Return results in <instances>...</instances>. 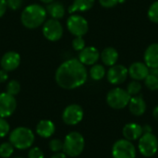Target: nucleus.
Instances as JSON below:
<instances>
[{"label":"nucleus","instance_id":"nucleus-12","mask_svg":"<svg viewBox=\"0 0 158 158\" xmlns=\"http://www.w3.org/2000/svg\"><path fill=\"white\" fill-rule=\"evenodd\" d=\"M17 101L15 96L6 93L0 94V118H6L10 117L16 110Z\"/></svg>","mask_w":158,"mask_h":158},{"label":"nucleus","instance_id":"nucleus-15","mask_svg":"<svg viewBox=\"0 0 158 158\" xmlns=\"http://www.w3.org/2000/svg\"><path fill=\"white\" fill-rule=\"evenodd\" d=\"M130 77L134 81H144V79L150 74L149 68L143 62H134L128 69Z\"/></svg>","mask_w":158,"mask_h":158},{"label":"nucleus","instance_id":"nucleus-28","mask_svg":"<svg viewBox=\"0 0 158 158\" xmlns=\"http://www.w3.org/2000/svg\"><path fill=\"white\" fill-rule=\"evenodd\" d=\"M20 92V84L18 81L12 80L6 84V93L10 95H17Z\"/></svg>","mask_w":158,"mask_h":158},{"label":"nucleus","instance_id":"nucleus-1","mask_svg":"<svg viewBox=\"0 0 158 158\" xmlns=\"http://www.w3.org/2000/svg\"><path fill=\"white\" fill-rule=\"evenodd\" d=\"M88 78L85 66L76 58L63 62L56 69L55 79L59 87L66 90H73L82 86Z\"/></svg>","mask_w":158,"mask_h":158},{"label":"nucleus","instance_id":"nucleus-9","mask_svg":"<svg viewBox=\"0 0 158 158\" xmlns=\"http://www.w3.org/2000/svg\"><path fill=\"white\" fill-rule=\"evenodd\" d=\"M63 27L58 19H50L44 23L43 34L44 36L51 42H56L61 39L63 35Z\"/></svg>","mask_w":158,"mask_h":158},{"label":"nucleus","instance_id":"nucleus-34","mask_svg":"<svg viewBox=\"0 0 158 158\" xmlns=\"http://www.w3.org/2000/svg\"><path fill=\"white\" fill-rule=\"evenodd\" d=\"M6 6L11 10H18L21 7L23 0H6Z\"/></svg>","mask_w":158,"mask_h":158},{"label":"nucleus","instance_id":"nucleus-37","mask_svg":"<svg viewBox=\"0 0 158 158\" xmlns=\"http://www.w3.org/2000/svg\"><path fill=\"white\" fill-rule=\"evenodd\" d=\"M51 158H67V156H66V155L64 153L58 152V153H55V155L52 156Z\"/></svg>","mask_w":158,"mask_h":158},{"label":"nucleus","instance_id":"nucleus-26","mask_svg":"<svg viewBox=\"0 0 158 158\" xmlns=\"http://www.w3.org/2000/svg\"><path fill=\"white\" fill-rule=\"evenodd\" d=\"M129 94L131 96H135V95H138L140 94V92L142 91V84L140 83V81H131L128 86H127V90H126Z\"/></svg>","mask_w":158,"mask_h":158},{"label":"nucleus","instance_id":"nucleus-30","mask_svg":"<svg viewBox=\"0 0 158 158\" xmlns=\"http://www.w3.org/2000/svg\"><path fill=\"white\" fill-rule=\"evenodd\" d=\"M49 149L54 153L63 151V142L59 139H53L49 143Z\"/></svg>","mask_w":158,"mask_h":158},{"label":"nucleus","instance_id":"nucleus-6","mask_svg":"<svg viewBox=\"0 0 158 158\" xmlns=\"http://www.w3.org/2000/svg\"><path fill=\"white\" fill-rule=\"evenodd\" d=\"M138 149L141 155L145 157L154 156L158 151V140L156 136L152 132L143 133L139 139Z\"/></svg>","mask_w":158,"mask_h":158},{"label":"nucleus","instance_id":"nucleus-7","mask_svg":"<svg viewBox=\"0 0 158 158\" xmlns=\"http://www.w3.org/2000/svg\"><path fill=\"white\" fill-rule=\"evenodd\" d=\"M112 156L113 158H135L136 148L131 141L120 139L113 144Z\"/></svg>","mask_w":158,"mask_h":158},{"label":"nucleus","instance_id":"nucleus-3","mask_svg":"<svg viewBox=\"0 0 158 158\" xmlns=\"http://www.w3.org/2000/svg\"><path fill=\"white\" fill-rule=\"evenodd\" d=\"M34 133L26 127H18L9 134V143L19 150L29 149L34 143Z\"/></svg>","mask_w":158,"mask_h":158},{"label":"nucleus","instance_id":"nucleus-38","mask_svg":"<svg viewBox=\"0 0 158 158\" xmlns=\"http://www.w3.org/2000/svg\"><path fill=\"white\" fill-rule=\"evenodd\" d=\"M153 117L156 121H158V106H156L153 110Z\"/></svg>","mask_w":158,"mask_h":158},{"label":"nucleus","instance_id":"nucleus-41","mask_svg":"<svg viewBox=\"0 0 158 158\" xmlns=\"http://www.w3.org/2000/svg\"><path fill=\"white\" fill-rule=\"evenodd\" d=\"M17 158H22V157H17Z\"/></svg>","mask_w":158,"mask_h":158},{"label":"nucleus","instance_id":"nucleus-19","mask_svg":"<svg viewBox=\"0 0 158 158\" xmlns=\"http://www.w3.org/2000/svg\"><path fill=\"white\" fill-rule=\"evenodd\" d=\"M56 131V126L52 120H40L36 126V133L42 138H50Z\"/></svg>","mask_w":158,"mask_h":158},{"label":"nucleus","instance_id":"nucleus-39","mask_svg":"<svg viewBox=\"0 0 158 158\" xmlns=\"http://www.w3.org/2000/svg\"><path fill=\"white\" fill-rule=\"evenodd\" d=\"M143 133H147V132H152V127L149 126V125H145L143 127Z\"/></svg>","mask_w":158,"mask_h":158},{"label":"nucleus","instance_id":"nucleus-35","mask_svg":"<svg viewBox=\"0 0 158 158\" xmlns=\"http://www.w3.org/2000/svg\"><path fill=\"white\" fill-rule=\"evenodd\" d=\"M6 8H7L6 1V0H0V18H2L5 15Z\"/></svg>","mask_w":158,"mask_h":158},{"label":"nucleus","instance_id":"nucleus-29","mask_svg":"<svg viewBox=\"0 0 158 158\" xmlns=\"http://www.w3.org/2000/svg\"><path fill=\"white\" fill-rule=\"evenodd\" d=\"M72 47L75 51L81 52L85 47V40L82 36H76L72 40Z\"/></svg>","mask_w":158,"mask_h":158},{"label":"nucleus","instance_id":"nucleus-2","mask_svg":"<svg viewBox=\"0 0 158 158\" xmlns=\"http://www.w3.org/2000/svg\"><path fill=\"white\" fill-rule=\"evenodd\" d=\"M45 8L38 4H31L27 6L21 12L20 21L22 25L30 30L36 29L44 23L46 19Z\"/></svg>","mask_w":158,"mask_h":158},{"label":"nucleus","instance_id":"nucleus-20","mask_svg":"<svg viewBox=\"0 0 158 158\" xmlns=\"http://www.w3.org/2000/svg\"><path fill=\"white\" fill-rule=\"evenodd\" d=\"M100 58L104 65L112 67L116 65L118 59V52L114 47H106L100 54Z\"/></svg>","mask_w":158,"mask_h":158},{"label":"nucleus","instance_id":"nucleus-31","mask_svg":"<svg viewBox=\"0 0 158 158\" xmlns=\"http://www.w3.org/2000/svg\"><path fill=\"white\" fill-rule=\"evenodd\" d=\"M9 124L3 118H0V138H4L9 132Z\"/></svg>","mask_w":158,"mask_h":158},{"label":"nucleus","instance_id":"nucleus-21","mask_svg":"<svg viewBox=\"0 0 158 158\" xmlns=\"http://www.w3.org/2000/svg\"><path fill=\"white\" fill-rule=\"evenodd\" d=\"M95 0H73L72 4L69 6V13L73 14L75 12H84L90 10L94 5Z\"/></svg>","mask_w":158,"mask_h":158},{"label":"nucleus","instance_id":"nucleus-13","mask_svg":"<svg viewBox=\"0 0 158 158\" xmlns=\"http://www.w3.org/2000/svg\"><path fill=\"white\" fill-rule=\"evenodd\" d=\"M100 58V53L94 46L84 47L79 54V60L84 66H93Z\"/></svg>","mask_w":158,"mask_h":158},{"label":"nucleus","instance_id":"nucleus-23","mask_svg":"<svg viewBox=\"0 0 158 158\" xmlns=\"http://www.w3.org/2000/svg\"><path fill=\"white\" fill-rule=\"evenodd\" d=\"M106 74V69L103 65L94 64L90 69V77L94 81H101Z\"/></svg>","mask_w":158,"mask_h":158},{"label":"nucleus","instance_id":"nucleus-11","mask_svg":"<svg viewBox=\"0 0 158 158\" xmlns=\"http://www.w3.org/2000/svg\"><path fill=\"white\" fill-rule=\"evenodd\" d=\"M129 76L128 69L123 65H114L109 68L106 73L107 81L113 85L123 83Z\"/></svg>","mask_w":158,"mask_h":158},{"label":"nucleus","instance_id":"nucleus-33","mask_svg":"<svg viewBox=\"0 0 158 158\" xmlns=\"http://www.w3.org/2000/svg\"><path fill=\"white\" fill-rule=\"evenodd\" d=\"M28 158H44V154L39 147H33L29 151Z\"/></svg>","mask_w":158,"mask_h":158},{"label":"nucleus","instance_id":"nucleus-40","mask_svg":"<svg viewBox=\"0 0 158 158\" xmlns=\"http://www.w3.org/2000/svg\"><path fill=\"white\" fill-rule=\"evenodd\" d=\"M40 1L43 2V3H44V4H50V3L54 2V0H40Z\"/></svg>","mask_w":158,"mask_h":158},{"label":"nucleus","instance_id":"nucleus-8","mask_svg":"<svg viewBox=\"0 0 158 158\" xmlns=\"http://www.w3.org/2000/svg\"><path fill=\"white\" fill-rule=\"evenodd\" d=\"M67 28L74 36H83L88 32L89 24L85 18L80 15H70L67 20Z\"/></svg>","mask_w":158,"mask_h":158},{"label":"nucleus","instance_id":"nucleus-22","mask_svg":"<svg viewBox=\"0 0 158 158\" xmlns=\"http://www.w3.org/2000/svg\"><path fill=\"white\" fill-rule=\"evenodd\" d=\"M45 10H46V13L49 14L51 18L55 19H62L66 13L65 6L60 2H52L50 4H47Z\"/></svg>","mask_w":158,"mask_h":158},{"label":"nucleus","instance_id":"nucleus-4","mask_svg":"<svg viewBox=\"0 0 158 158\" xmlns=\"http://www.w3.org/2000/svg\"><path fill=\"white\" fill-rule=\"evenodd\" d=\"M85 140L83 136L77 131L69 132L63 142V153L70 157L79 156L84 150Z\"/></svg>","mask_w":158,"mask_h":158},{"label":"nucleus","instance_id":"nucleus-16","mask_svg":"<svg viewBox=\"0 0 158 158\" xmlns=\"http://www.w3.org/2000/svg\"><path fill=\"white\" fill-rule=\"evenodd\" d=\"M143 58L149 69H158V43H154L146 48Z\"/></svg>","mask_w":158,"mask_h":158},{"label":"nucleus","instance_id":"nucleus-27","mask_svg":"<svg viewBox=\"0 0 158 158\" xmlns=\"http://www.w3.org/2000/svg\"><path fill=\"white\" fill-rule=\"evenodd\" d=\"M148 19L154 22V23H158V1L154 2L148 8L147 12Z\"/></svg>","mask_w":158,"mask_h":158},{"label":"nucleus","instance_id":"nucleus-18","mask_svg":"<svg viewBox=\"0 0 158 158\" xmlns=\"http://www.w3.org/2000/svg\"><path fill=\"white\" fill-rule=\"evenodd\" d=\"M122 134L128 141H136L143 134V127L137 123H128L124 126Z\"/></svg>","mask_w":158,"mask_h":158},{"label":"nucleus","instance_id":"nucleus-36","mask_svg":"<svg viewBox=\"0 0 158 158\" xmlns=\"http://www.w3.org/2000/svg\"><path fill=\"white\" fill-rule=\"evenodd\" d=\"M8 79V75H7V71L4 70L3 69H0V83H3L5 81H6Z\"/></svg>","mask_w":158,"mask_h":158},{"label":"nucleus","instance_id":"nucleus-5","mask_svg":"<svg viewBox=\"0 0 158 158\" xmlns=\"http://www.w3.org/2000/svg\"><path fill=\"white\" fill-rule=\"evenodd\" d=\"M131 96L129 93L119 87L110 90L106 94V103L113 109H123L128 106Z\"/></svg>","mask_w":158,"mask_h":158},{"label":"nucleus","instance_id":"nucleus-24","mask_svg":"<svg viewBox=\"0 0 158 158\" xmlns=\"http://www.w3.org/2000/svg\"><path fill=\"white\" fill-rule=\"evenodd\" d=\"M144 84L147 89L150 91H157L158 90V76L150 73L144 79Z\"/></svg>","mask_w":158,"mask_h":158},{"label":"nucleus","instance_id":"nucleus-25","mask_svg":"<svg viewBox=\"0 0 158 158\" xmlns=\"http://www.w3.org/2000/svg\"><path fill=\"white\" fill-rule=\"evenodd\" d=\"M14 153V146L8 143H3L0 145V156L2 158H9Z\"/></svg>","mask_w":158,"mask_h":158},{"label":"nucleus","instance_id":"nucleus-17","mask_svg":"<svg viewBox=\"0 0 158 158\" xmlns=\"http://www.w3.org/2000/svg\"><path fill=\"white\" fill-rule=\"evenodd\" d=\"M128 106L130 112L135 117H141L146 111V103L142 95L131 96Z\"/></svg>","mask_w":158,"mask_h":158},{"label":"nucleus","instance_id":"nucleus-32","mask_svg":"<svg viewBox=\"0 0 158 158\" xmlns=\"http://www.w3.org/2000/svg\"><path fill=\"white\" fill-rule=\"evenodd\" d=\"M123 2H125V0H99L100 5H101L103 7H106V8L114 7V6H116L117 5L121 4V3H123Z\"/></svg>","mask_w":158,"mask_h":158},{"label":"nucleus","instance_id":"nucleus-14","mask_svg":"<svg viewBox=\"0 0 158 158\" xmlns=\"http://www.w3.org/2000/svg\"><path fill=\"white\" fill-rule=\"evenodd\" d=\"M20 64V56L15 51H9L6 52V54L3 55L1 60H0V65L2 69L6 71H13Z\"/></svg>","mask_w":158,"mask_h":158},{"label":"nucleus","instance_id":"nucleus-10","mask_svg":"<svg viewBox=\"0 0 158 158\" xmlns=\"http://www.w3.org/2000/svg\"><path fill=\"white\" fill-rule=\"evenodd\" d=\"M83 118V109L77 104L68 106L62 114V119L67 125L74 126L79 124Z\"/></svg>","mask_w":158,"mask_h":158}]
</instances>
